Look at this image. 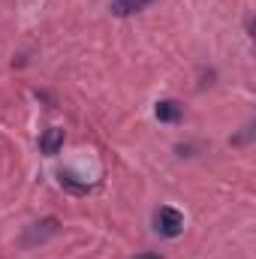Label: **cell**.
<instances>
[{"label": "cell", "instance_id": "5", "mask_svg": "<svg viewBox=\"0 0 256 259\" xmlns=\"http://www.w3.org/2000/svg\"><path fill=\"white\" fill-rule=\"evenodd\" d=\"M154 115H157V121L172 124V121H178V118L184 115V109H181V103H175V100H160V103L154 106Z\"/></svg>", "mask_w": 256, "mask_h": 259}, {"label": "cell", "instance_id": "4", "mask_svg": "<svg viewBox=\"0 0 256 259\" xmlns=\"http://www.w3.org/2000/svg\"><path fill=\"white\" fill-rule=\"evenodd\" d=\"M39 148H42V154L55 157V154L64 148V130L61 127H49L46 133H42V139H39Z\"/></svg>", "mask_w": 256, "mask_h": 259}, {"label": "cell", "instance_id": "1", "mask_svg": "<svg viewBox=\"0 0 256 259\" xmlns=\"http://www.w3.org/2000/svg\"><path fill=\"white\" fill-rule=\"evenodd\" d=\"M154 223H157V232L166 235V238H178L184 232V214L175 211V208H169V205H163L154 214Z\"/></svg>", "mask_w": 256, "mask_h": 259}, {"label": "cell", "instance_id": "6", "mask_svg": "<svg viewBox=\"0 0 256 259\" xmlns=\"http://www.w3.org/2000/svg\"><path fill=\"white\" fill-rule=\"evenodd\" d=\"M136 259H163V256H160V253H139Z\"/></svg>", "mask_w": 256, "mask_h": 259}, {"label": "cell", "instance_id": "3", "mask_svg": "<svg viewBox=\"0 0 256 259\" xmlns=\"http://www.w3.org/2000/svg\"><path fill=\"white\" fill-rule=\"evenodd\" d=\"M154 3H157V0H112L109 12L118 15V18H127V15H136V12H142V9H148V6H154Z\"/></svg>", "mask_w": 256, "mask_h": 259}, {"label": "cell", "instance_id": "2", "mask_svg": "<svg viewBox=\"0 0 256 259\" xmlns=\"http://www.w3.org/2000/svg\"><path fill=\"white\" fill-rule=\"evenodd\" d=\"M58 229H61V223H58L55 217H46V220H39V223H33V226L27 229V235H24V244L30 247V244H36V241H46V238L58 235Z\"/></svg>", "mask_w": 256, "mask_h": 259}]
</instances>
